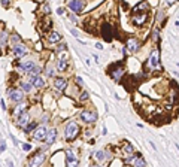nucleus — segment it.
Segmentation results:
<instances>
[{
  "label": "nucleus",
  "instance_id": "obj_1",
  "mask_svg": "<svg viewBox=\"0 0 179 167\" xmlns=\"http://www.w3.org/2000/svg\"><path fill=\"white\" fill-rule=\"evenodd\" d=\"M81 133V127L76 121H69L64 125V139L67 142H73Z\"/></svg>",
  "mask_w": 179,
  "mask_h": 167
},
{
  "label": "nucleus",
  "instance_id": "obj_2",
  "mask_svg": "<svg viewBox=\"0 0 179 167\" xmlns=\"http://www.w3.org/2000/svg\"><path fill=\"white\" fill-rule=\"evenodd\" d=\"M111 78L115 81V82H120L121 79H122V76L125 75V69H124V66H122V63H117L115 66H112L111 67Z\"/></svg>",
  "mask_w": 179,
  "mask_h": 167
},
{
  "label": "nucleus",
  "instance_id": "obj_3",
  "mask_svg": "<svg viewBox=\"0 0 179 167\" xmlns=\"http://www.w3.org/2000/svg\"><path fill=\"white\" fill-rule=\"evenodd\" d=\"M79 118L84 121V122H87V124H94L99 117H97V112L96 110H91V109H85V110H82L81 115H79Z\"/></svg>",
  "mask_w": 179,
  "mask_h": 167
},
{
  "label": "nucleus",
  "instance_id": "obj_4",
  "mask_svg": "<svg viewBox=\"0 0 179 167\" xmlns=\"http://www.w3.org/2000/svg\"><path fill=\"white\" fill-rule=\"evenodd\" d=\"M146 64H148V67H151V69H158L160 67V51H158V48H154L151 51Z\"/></svg>",
  "mask_w": 179,
  "mask_h": 167
},
{
  "label": "nucleus",
  "instance_id": "obj_5",
  "mask_svg": "<svg viewBox=\"0 0 179 167\" xmlns=\"http://www.w3.org/2000/svg\"><path fill=\"white\" fill-rule=\"evenodd\" d=\"M8 96L9 100L14 101V103H19L24 100V91L23 90H18V88H9L8 90Z\"/></svg>",
  "mask_w": 179,
  "mask_h": 167
},
{
  "label": "nucleus",
  "instance_id": "obj_6",
  "mask_svg": "<svg viewBox=\"0 0 179 167\" xmlns=\"http://www.w3.org/2000/svg\"><path fill=\"white\" fill-rule=\"evenodd\" d=\"M100 33H102V36H103L104 40H106V42H111V40H112V36H113V27H112V24L103 23V24L100 26Z\"/></svg>",
  "mask_w": 179,
  "mask_h": 167
},
{
  "label": "nucleus",
  "instance_id": "obj_7",
  "mask_svg": "<svg viewBox=\"0 0 179 167\" xmlns=\"http://www.w3.org/2000/svg\"><path fill=\"white\" fill-rule=\"evenodd\" d=\"M44 163H45V152L44 151H37L31 158H28V166H31V167L42 166Z\"/></svg>",
  "mask_w": 179,
  "mask_h": 167
},
{
  "label": "nucleus",
  "instance_id": "obj_8",
  "mask_svg": "<svg viewBox=\"0 0 179 167\" xmlns=\"http://www.w3.org/2000/svg\"><path fill=\"white\" fill-rule=\"evenodd\" d=\"M94 160H96V163L97 164H103L106 160H109L111 157H113L109 151H106V149H99V151H96L94 152Z\"/></svg>",
  "mask_w": 179,
  "mask_h": 167
},
{
  "label": "nucleus",
  "instance_id": "obj_9",
  "mask_svg": "<svg viewBox=\"0 0 179 167\" xmlns=\"http://www.w3.org/2000/svg\"><path fill=\"white\" fill-rule=\"evenodd\" d=\"M46 133H48V128L45 127V124L37 125V127L35 128V131H33V139H35V140H39V142L45 140Z\"/></svg>",
  "mask_w": 179,
  "mask_h": 167
},
{
  "label": "nucleus",
  "instance_id": "obj_10",
  "mask_svg": "<svg viewBox=\"0 0 179 167\" xmlns=\"http://www.w3.org/2000/svg\"><path fill=\"white\" fill-rule=\"evenodd\" d=\"M148 18H149V12H140V14H133L131 21L136 26H143V24H146Z\"/></svg>",
  "mask_w": 179,
  "mask_h": 167
},
{
  "label": "nucleus",
  "instance_id": "obj_11",
  "mask_svg": "<svg viewBox=\"0 0 179 167\" xmlns=\"http://www.w3.org/2000/svg\"><path fill=\"white\" fill-rule=\"evenodd\" d=\"M69 8L72 12L75 14H81L84 8H85V0H70L69 2Z\"/></svg>",
  "mask_w": 179,
  "mask_h": 167
},
{
  "label": "nucleus",
  "instance_id": "obj_12",
  "mask_svg": "<svg viewBox=\"0 0 179 167\" xmlns=\"http://www.w3.org/2000/svg\"><path fill=\"white\" fill-rule=\"evenodd\" d=\"M140 46H142V42L138 39V37H129L127 39V49L130 51V52H138L139 49H140Z\"/></svg>",
  "mask_w": 179,
  "mask_h": 167
},
{
  "label": "nucleus",
  "instance_id": "obj_13",
  "mask_svg": "<svg viewBox=\"0 0 179 167\" xmlns=\"http://www.w3.org/2000/svg\"><path fill=\"white\" fill-rule=\"evenodd\" d=\"M169 99L172 104H178L179 103V87L176 85V82H172V88L169 92Z\"/></svg>",
  "mask_w": 179,
  "mask_h": 167
},
{
  "label": "nucleus",
  "instance_id": "obj_14",
  "mask_svg": "<svg viewBox=\"0 0 179 167\" xmlns=\"http://www.w3.org/2000/svg\"><path fill=\"white\" fill-rule=\"evenodd\" d=\"M24 112H27V104L26 103H23V101H19V103H17V106L12 109V117H14V119H18L21 115H23Z\"/></svg>",
  "mask_w": 179,
  "mask_h": 167
},
{
  "label": "nucleus",
  "instance_id": "obj_15",
  "mask_svg": "<svg viewBox=\"0 0 179 167\" xmlns=\"http://www.w3.org/2000/svg\"><path fill=\"white\" fill-rule=\"evenodd\" d=\"M35 67H36V63H35L33 60H26V61H23V63H18V69L23 70L24 73L31 72Z\"/></svg>",
  "mask_w": 179,
  "mask_h": 167
},
{
  "label": "nucleus",
  "instance_id": "obj_16",
  "mask_svg": "<svg viewBox=\"0 0 179 167\" xmlns=\"http://www.w3.org/2000/svg\"><path fill=\"white\" fill-rule=\"evenodd\" d=\"M64 157H66V164L67 166H76L79 163V158H78V155H75V152L67 149L64 152Z\"/></svg>",
  "mask_w": 179,
  "mask_h": 167
},
{
  "label": "nucleus",
  "instance_id": "obj_17",
  "mask_svg": "<svg viewBox=\"0 0 179 167\" xmlns=\"http://www.w3.org/2000/svg\"><path fill=\"white\" fill-rule=\"evenodd\" d=\"M67 64H69V57H67V54H61V55L58 57V60H57V69H58V72H66Z\"/></svg>",
  "mask_w": 179,
  "mask_h": 167
},
{
  "label": "nucleus",
  "instance_id": "obj_18",
  "mask_svg": "<svg viewBox=\"0 0 179 167\" xmlns=\"http://www.w3.org/2000/svg\"><path fill=\"white\" fill-rule=\"evenodd\" d=\"M14 54L18 57V58H21V57H24L26 54H27V52H28V48L24 45V43H21V42H19V43H17V45H14Z\"/></svg>",
  "mask_w": 179,
  "mask_h": 167
},
{
  "label": "nucleus",
  "instance_id": "obj_19",
  "mask_svg": "<svg viewBox=\"0 0 179 167\" xmlns=\"http://www.w3.org/2000/svg\"><path fill=\"white\" fill-rule=\"evenodd\" d=\"M67 79L66 78H54V82H52V85H54L55 90L58 91H64L67 88Z\"/></svg>",
  "mask_w": 179,
  "mask_h": 167
},
{
  "label": "nucleus",
  "instance_id": "obj_20",
  "mask_svg": "<svg viewBox=\"0 0 179 167\" xmlns=\"http://www.w3.org/2000/svg\"><path fill=\"white\" fill-rule=\"evenodd\" d=\"M121 152L124 155V158H127V157H130L134 152V146L131 143H129V142H124L122 146H121Z\"/></svg>",
  "mask_w": 179,
  "mask_h": 167
},
{
  "label": "nucleus",
  "instance_id": "obj_21",
  "mask_svg": "<svg viewBox=\"0 0 179 167\" xmlns=\"http://www.w3.org/2000/svg\"><path fill=\"white\" fill-rule=\"evenodd\" d=\"M46 39L51 42V43H58V42H61V35L58 33V31H54V30H49L48 35H46Z\"/></svg>",
  "mask_w": 179,
  "mask_h": 167
},
{
  "label": "nucleus",
  "instance_id": "obj_22",
  "mask_svg": "<svg viewBox=\"0 0 179 167\" xmlns=\"http://www.w3.org/2000/svg\"><path fill=\"white\" fill-rule=\"evenodd\" d=\"M30 122V113L28 112H24L21 117L17 119V127H19V128H24L26 125Z\"/></svg>",
  "mask_w": 179,
  "mask_h": 167
},
{
  "label": "nucleus",
  "instance_id": "obj_23",
  "mask_svg": "<svg viewBox=\"0 0 179 167\" xmlns=\"http://www.w3.org/2000/svg\"><path fill=\"white\" fill-rule=\"evenodd\" d=\"M30 82H33V85H35V88H39V90H42V88H45V79L42 78L40 75H37V76H33L30 79Z\"/></svg>",
  "mask_w": 179,
  "mask_h": 167
},
{
  "label": "nucleus",
  "instance_id": "obj_24",
  "mask_svg": "<svg viewBox=\"0 0 179 167\" xmlns=\"http://www.w3.org/2000/svg\"><path fill=\"white\" fill-rule=\"evenodd\" d=\"M55 139H57V130H55V128H49V130H48V133H46V137H45L46 145H48V146H49V145H52Z\"/></svg>",
  "mask_w": 179,
  "mask_h": 167
},
{
  "label": "nucleus",
  "instance_id": "obj_25",
  "mask_svg": "<svg viewBox=\"0 0 179 167\" xmlns=\"http://www.w3.org/2000/svg\"><path fill=\"white\" fill-rule=\"evenodd\" d=\"M40 27H42V31H44V33H46V31H49V30H51L52 23H51V19H49V17H48V15H46L45 18H42V21H40Z\"/></svg>",
  "mask_w": 179,
  "mask_h": 167
},
{
  "label": "nucleus",
  "instance_id": "obj_26",
  "mask_svg": "<svg viewBox=\"0 0 179 167\" xmlns=\"http://www.w3.org/2000/svg\"><path fill=\"white\" fill-rule=\"evenodd\" d=\"M19 85H21V90L26 91V92H31L35 88L33 82H30V81H23V82H19Z\"/></svg>",
  "mask_w": 179,
  "mask_h": 167
},
{
  "label": "nucleus",
  "instance_id": "obj_27",
  "mask_svg": "<svg viewBox=\"0 0 179 167\" xmlns=\"http://www.w3.org/2000/svg\"><path fill=\"white\" fill-rule=\"evenodd\" d=\"M45 75H46L48 78H54V75H55V67L52 66V63H48V64H46V67H45Z\"/></svg>",
  "mask_w": 179,
  "mask_h": 167
},
{
  "label": "nucleus",
  "instance_id": "obj_28",
  "mask_svg": "<svg viewBox=\"0 0 179 167\" xmlns=\"http://www.w3.org/2000/svg\"><path fill=\"white\" fill-rule=\"evenodd\" d=\"M36 127H37V122H36V121H30V122L26 125V127H24L23 130H24L26 133H33Z\"/></svg>",
  "mask_w": 179,
  "mask_h": 167
},
{
  "label": "nucleus",
  "instance_id": "obj_29",
  "mask_svg": "<svg viewBox=\"0 0 179 167\" xmlns=\"http://www.w3.org/2000/svg\"><path fill=\"white\" fill-rule=\"evenodd\" d=\"M8 39H9L8 33H6V31H2V33H0V48H5L6 46Z\"/></svg>",
  "mask_w": 179,
  "mask_h": 167
},
{
  "label": "nucleus",
  "instance_id": "obj_30",
  "mask_svg": "<svg viewBox=\"0 0 179 167\" xmlns=\"http://www.w3.org/2000/svg\"><path fill=\"white\" fill-rule=\"evenodd\" d=\"M88 99H90V94L87 91H81L79 92V96H78V100L79 101H87Z\"/></svg>",
  "mask_w": 179,
  "mask_h": 167
},
{
  "label": "nucleus",
  "instance_id": "obj_31",
  "mask_svg": "<svg viewBox=\"0 0 179 167\" xmlns=\"http://www.w3.org/2000/svg\"><path fill=\"white\" fill-rule=\"evenodd\" d=\"M133 166H136V167H145L146 166V161L143 160V157H140V158H138V160L133 163Z\"/></svg>",
  "mask_w": 179,
  "mask_h": 167
},
{
  "label": "nucleus",
  "instance_id": "obj_32",
  "mask_svg": "<svg viewBox=\"0 0 179 167\" xmlns=\"http://www.w3.org/2000/svg\"><path fill=\"white\" fill-rule=\"evenodd\" d=\"M66 49H67V45H66V43H60V45L55 48V52H57V54H60V52L66 51Z\"/></svg>",
  "mask_w": 179,
  "mask_h": 167
},
{
  "label": "nucleus",
  "instance_id": "obj_33",
  "mask_svg": "<svg viewBox=\"0 0 179 167\" xmlns=\"http://www.w3.org/2000/svg\"><path fill=\"white\" fill-rule=\"evenodd\" d=\"M10 39H12V43L14 45H17V43H19V42H21V37L18 35H12V37H10Z\"/></svg>",
  "mask_w": 179,
  "mask_h": 167
},
{
  "label": "nucleus",
  "instance_id": "obj_34",
  "mask_svg": "<svg viewBox=\"0 0 179 167\" xmlns=\"http://www.w3.org/2000/svg\"><path fill=\"white\" fill-rule=\"evenodd\" d=\"M158 36H160L158 30H154V31H152V40H154V42H158V39H160Z\"/></svg>",
  "mask_w": 179,
  "mask_h": 167
},
{
  "label": "nucleus",
  "instance_id": "obj_35",
  "mask_svg": "<svg viewBox=\"0 0 179 167\" xmlns=\"http://www.w3.org/2000/svg\"><path fill=\"white\" fill-rule=\"evenodd\" d=\"M49 12H51L49 6L48 5H44V15H49Z\"/></svg>",
  "mask_w": 179,
  "mask_h": 167
},
{
  "label": "nucleus",
  "instance_id": "obj_36",
  "mask_svg": "<svg viewBox=\"0 0 179 167\" xmlns=\"http://www.w3.org/2000/svg\"><path fill=\"white\" fill-rule=\"evenodd\" d=\"M23 149H24L26 152H28V151L31 149V145H28V143H23Z\"/></svg>",
  "mask_w": 179,
  "mask_h": 167
},
{
  "label": "nucleus",
  "instance_id": "obj_37",
  "mask_svg": "<svg viewBox=\"0 0 179 167\" xmlns=\"http://www.w3.org/2000/svg\"><path fill=\"white\" fill-rule=\"evenodd\" d=\"M0 143H2V145H0V152H3V151L6 149V142H5V140H2Z\"/></svg>",
  "mask_w": 179,
  "mask_h": 167
},
{
  "label": "nucleus",
  "instance_id": "obj_38",
  "mask_svg": "<svg viewBox=\"0 0 179 167\" xmlns=\"http://www.w3.org/2000/svg\"><path fill=\"white\" fill-rule=\"evenodd\" d=\"M42 121H44V124H46V122L49 121V115H48V113H45L44 117H42Z\"/></svg>",
  "mask_w": 179,
  "mask_h": 167
},
{
  "label": "nucleus",
  "instance_id": "obj_39",
  "mask_svg": "<svg viewBox=\"0 0 179 167\" xmlns=\"http://www.w3.org/2000/svg\"><path fill=\"white\" fill-rule=\"evenodd\" d=\"M2 5H3L5 8H8V6L10 5V0H2Z\"/></svg>",
  "mask_w": 179,
  "mask_h": 167
},
{
  "label": "nucleus",
  "instance_id": "obj_40",
  "mask_svg": "<svg viewBox=\"0 0 179 167\" xmlns=\"http://www.w3.org/2000/svg\"><path fill=\"white\" fill-rule=\"evenodd\" d=\"M57 14H58V15H63V14H64V9H63V8H58V9H57Z\"/></svg>",
  "mask_w": 179,
  "mask_h": 167
},
{
  "label": "nucleus",
  "instance_id": "obj_41",
  "mask_svg": "<svg viewBox=\"0 0 179 167\" xmlns=\"http://www.w3.org/2000/svg\"><path fill=\"white\" fill-rule=\"evenodd\" d=\"M163 17H164V14H163V12H158V15H157V21H160Z\"/></svg>",
  "mask_w": 179,
  "mask_h": 167
},
{
  "label": "nucleus",
  "instance_id": "obj_42",
  "mask_svg": "<svg viewBox=\"0 0 179 167\" xmlns=\"http://www.w3.org/2000/svg\"><path fill=\"white\" fill-rule=\"evenodd\" d=\"M42 48H44V46H42V43H40V42H37V43H36V49L39 51V49H42Z\"/></svg>",
  "mask_w": 179,
  "mask_h": 167
},
{
  "label": "nucleus",
  "instance_id": "obj_43",
  "mask_svg": "<svg viewBox=\"0 0 179 167\" xmlns=\"http://www.w3.org/2000/svg\"><path fill=\"white\" fill-rule=\"evenodd\" d=\"M76 84H78V85H82V78H76Z\"/></svg>",
  "mask_w": 179,
  "mask_h": 167
},
{
  "label": "nucleus",
  "instance_id": "obj_44",
  "mask_svg": "<svg viewBox=\"0 0 179 167\" xmlns=\"http://www.w3.org/2000/svg\"><path fill=\"white\" fill-rule=\"evenodd\" d=\"M0 104H2V108H3V110H6V103H5L3 100H0Z\"/></svg>",
  "mask_w": 179,
  "mask_h": 167
},
{
  "label": "nucleus",
  "instance_id": "obj_45",
  "mask_svg": "<svg viewBox=\"0 0 179 167\" xmlns=\"http://www.w3.org/2000/svg\"><path fill=\"white\" fill-rule=\"evenodd\" d=\"M166 2H167V3H169V5H172V3H175V2H178V0H166Z\"/></svg>",
  "mask_w": 179,
  "mask_h": 167
},
{
  "label": "nucleus",
  "instance_id": "obj_46",
  "mask_svg": "<svg viewBox=\"0 0 179 167\" xmlns=\"http://www.w3.org/2000/svg\"><path fill=\"white\" fill-rule=\"evenodd\" d=\"M96 48H97V49H103V46H102V43H96Z\"/></svg>",
  "mask_w": 179,
  "mask_h": 167
}]
</instances>
